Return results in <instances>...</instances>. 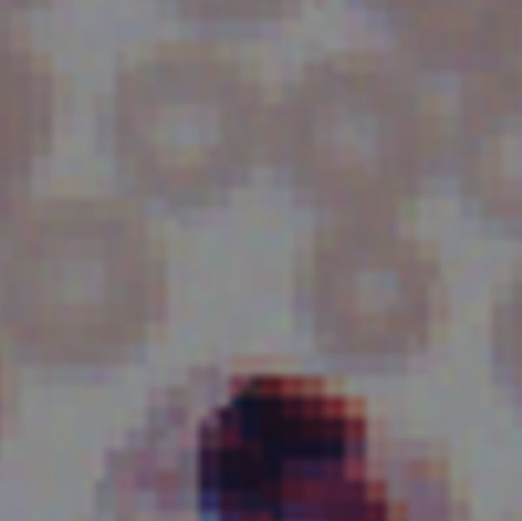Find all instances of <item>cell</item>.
Wrapping results in <instances>:
<instances>
[{
  "label": "cell",
  "instance_id": "6da1fadb",
  "mask_svg": "<svg viewBox=\"0 0 522 521\" xmlns=\"http://www.w3.org/2000/svg\"><path fill=\"white\" fill-rule=\"evenodd\" d=\"M126 89L131 162L167 139L136 167L145 172L167 147L147 180L161 181L159 186L169 190H211L238 170L251 95L234 72L197 58L168 59L136 73Z\"/></svg>",
  "mask_w": 522,
  "mask_h": 521
}]
</instances>
